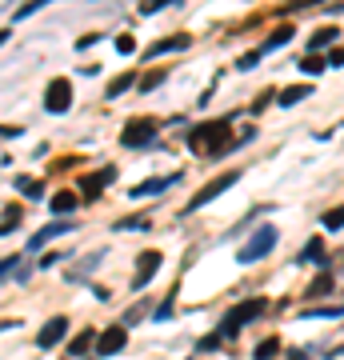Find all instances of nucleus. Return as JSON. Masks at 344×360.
Segmentation results:
<instances>
[{"label": "nucleus", "instance_id": "f257e3e1", "mask_svg": "<svg viewBox=\"0 0 344 360\" xmlns=\"http://www.w3.org/2000/svg\"><path fill=\"white\" fill-rule=\"evenodd\" d=\"M188 145L197 148L200 156H208V161H216L224 148L232 145V132H229V120H216V124H200V129H193V136H188Z\"/></svg>", "mask_w": 344, "mask_h": 360}, {"label": "nucleus", "instance_id": "f03ea898", "mask_svg": "<svg viewBox=\"0 0 344 360\" xmlns=\"http://www.w3.org/2000/svg\"><path fill=\"white\" fill-rule=\"evenodd\" d=\"M268 309V300L264 296H252V300H245V304H236V309H229V316H224V325H220V336H236L245 325H252L261 312Z\"/></svg>", "mask_w": 344, "mask_h": 360}, {"label": "nucleus", "instance_id": "7ed1b4c3", "mask_svg": "<svg viewBox=\"0 0 344 360\" xmlns=\"http://www.w3.org/2000/svg\"><path fill=\"white\" fill-rule=\"evenodd\" d=\"M272 248H277V229H272V224H264V229L252 232V240H248V245H240L236 261H240V264H256V261H264Z\"/></svg>", "mask_w": 344, "mask_h": 360}, {"label": "nucleus", "instance_id": "20e7f679", "mask_svg": "<svg viewBox=\"0 0 344 360\" xmlns=\"http://www.w3.org/2000/svg\"><path fill=\"white\" fill-rule=\"evenodd\" d=\"M152 140H156V124L152 120H129L124 132H120V145L124 148H145Z\"/></svg>", "mask_w": 344, "mask_h": 360}, {"label": "nucleus", "instance_id": "39448f33", "mask_svg": "<svg viewBox=\"0 0 344 360\" xmlns=\"http://www.w3.org/2000/svg\"><path fill=\"white\" fill-rule=\"evenodd\" d=\"M44 108H49V113H68V108H72V84L65 81V76H60V81H52L49 88H44Z\"/></svg>", "mask_w": 344, "mask_h": 360}, {"label": "nucleus", "instance_id": "423d86ee", "mask_svg": "<svg viewBox=\"0 0 344 360\" xmlns=\"http://www.w3.org/2000/svg\"><path fill=\"white\" fill-rule=\"evenodd\" d=\"M236 180H240V172H224V177H216L213 184H208V188H200L197 197L188 200V213H197V208H204L208 200H216V197H220V193H224V188H232Z\"/></svg>", "mask_w": 344, "mask_h": 360}, {"label": "nucleus", "instance_id": "0eeeda50", "mask_svg": "<svg viewBox=\"0 0 344 360\" xmlns=\"http://www.w3.org/2000/svg\"><path fill=\"white\" fill-rule=\"evenodd\" d=\"M124 341H129V332H124V325L104 328V332L97 336V352H100V357H116V352L124 348Z\"/></svg>", "mask_w": 344, "mask_h": 360}, {"label": "nucleus", "instance_id": "6e6552de", "mask_svg": "<svg viewBox=\"0 0 344 360\" xmlns=\"http://www.w3.org/2000/svg\"><path fill=\"white\" fill-rule=\"evenodd\" d=\"M161 252H156V248H148L145 256H140V261H136V280H132V288H145L148 280L156 277V268H161Z\"/></svg>", "mask_w": 344, "mask_h": 360}, {"label": "nucleus", "instance_id": "1a4fd4ad", "mask_svg": "<svg viewBox=\"0 0 344 360\" xmlns=\"http://www.w3.org/2000/svg\"><path fill=\"white\" fill-rule=\"evenodd\" d=\"M177 180H181V172H168V177H156V180H140V184H136V188H129V197H161L164 188H168V184H177Z\"/></svg>", "mask_w": 344, "mask_h": 360}, {"label": "nucleus", "instance_id": "9d476101", "mask_svg": "<svg viewBox=\"0 0 344 360\" xmlns=\"http://www.w3.org/2000/svg\"><path fill=\"white\" fill-rule=\"evenodd\" d=\"M76 229V220H56V224H44V229L36 232L33 240H28V252H36V248H44L52 240V236H65V232Z\"/></svg>", "mask_w": 344, "mask_h": 360}, {"label": "nucleus", "instance_id": "9b49d317", "mask_svg": "<svg viewBox=\"0 0 344 360\" xmlns=\"http://www.w3.org/2000/svg\"><path fill=\"white\" fill-rule=\"evenodd\" d=\"M65 332H68V316H52L49 325L40 328L36 344H40V348H52V344H60V341H65Z\"/></svg>", "mask_w": 344, "mask_h": 360}, {"label": "nucleus", "instance_id": "f8f14e48", "mask_svg": "<svg viewBox=\"0 0 344 360\" xmlns=\"http://www.w3.org/2000/svg\"><path fill=\"white\" fill-rule=\"evenodd\" d=\"M188 44H193V40H188V36H164V40H156V44H152V49L145 52V60H152V56H164V52H181V49H188Z\"/></svg>", "mask_w": 344, "mask_h": 360}, {"label": "nucleus", "instance_id": "ddd939ff", "mask_svg": "<svg viewBox=\"0 0 344 360\" xmlns=\"http://www.w3.org/2000/svg\"><path fill=\"white\" fill-rule=\"evenodd\" d=\"M76 204H81V193H72V188H65V193H56V197H52V213H72V208H76Z\"/></svg>", "mask_w": 344, "mask_h": 360}, {"label": "nucleus", "instance_id": "4468645a", "mask_svg": "<svg viewBox=\"0 0 344 360\" xmlns=\"http://www.w3.org/2000/svg\"><path fill=\"white\" fill-rule=\"evenodd\" d=\"M312 97V84H293V88H284L280 92V104L284 108H293V104H300V100H309Z\"/></svg>", "mask_w": 344, "mask_h": 360}, {"label": "nucleus", "instance_id": "2eb2a0df", "mask_svg": "<svg viewBox=\"0 0 344 360\" xmlns=\"http://www.w3.org/2000/svg\"><path fill=\"white\" fill-rule=\"evenodd\" d=\"M113 177H116L113 168H100L97 177H84V180H81V188H84V193H88V197H92V193H100L104 184H113Z\"/></svg>", "mask_w": 344, "mask_h": 360}, {"label": "nucleus", "instance_id": "dca6fc26", "mask_svg": "<svg viewBox=\"0 0 344 360\" xmlns=\"http://www.w3.org/2000/svg\"><path fill=\"white\" fill-rule=\"evenodd\" d=\"M293 36H296V28H293V24H280L277 33H272V36H268V40H264V52H272V49H284V44L293 40Z\"/></svg>", "mask_w": 344, "mask_h": 360}, {"label": "nucleus", "instance_id": "f3484780", "mask_svg": "<svg viewBox=\"0 0 344 360\" xmlns=\"http://www.w3.org/2000/svg\"><path fill=\"white\" fill-rule=\"evenodd\" d=\"M92 341H97V336L84 328L81 336H72V341H68V357H81V352H88V348H92Z\"/></svg>", "mask_w": 344, "mask_h": 360}, {"label": "nucleus", "instance_id": "a211bd4d", "mask_svg": "<svg viewBox=\"0 0 344 360\" xmlns=\"http://www.w3.org/2000/svg\"><path fill=\"white\" fill-rule=\"evenodd\" d=\"M17 188H20V193H24V197H28V200H40V197H44V184H40V180L17 177Z\"/></svg>", "mask_w": 344, "mask_h": 360}, {"label": "nucleus", "instance_id": "6ab92c4d", "mask_svg": "<svg viewBox=\"0 0 344 360\" xmlns=\"http://www.w3.org/2000/svg\"><path fill=\"white\" fill-rule=\"evenodd\" d=\"M304 261H312V264H325L328 256H325V245H320V240H309V245H304V252H300V264Z\"/></svg>", "mask_w": 344, "mask_h": 360}, {"label": "nucleus", "instance_id": "aec40b11", "mask_svg": "<svg viewBox=\"0 0 344 360\" xmlns=\"http://www.w3.org/2000/svg\"><path fill=\"white\" fill-rule=\"evenodd\" d=\"M277 352H280V341H277V336H268V341H261V344H256L252 360H272Z\"/></svg>", "mask_w": 344, "mask_h": 360}, {"label": "nucleus", "instance_id": "412c9836", "mask_svg": "<svg viewBox=\"0 0 344 360\" xmlns=\"http://www.w3.org/2000/svg\"><path fill=\"white\" fill-rule=\"evenodd\" d=\"M328 288H332V277H328V272H320V277H316V280L309 284V293H304V300H316V296H325Z\"/></svg>", "mask_w": 344, "mask_h": 360}, {"label": "nucleus", "instance_id": "4be33fe9", "mask_svg": "<svg viewBox=\"0 0 344 360\" xmlns=\"http://www.w3.org/2000/svg\"><path fill=\"white\" fill-rule=\"evenodd\" d=\"M296 65H300V72H312V76H316V72H325L328 68V56H300Z\"/></svg>", "mask_w": 344, "mask_h": 360}, {"label": "nucleus", "instance_id": "5701e85b", "mask_svg": "<svg viewBox=\"0 0 344 360\" xmlns=\"http://www.w3.org/2000/svg\"><path fill=\"white\" fill-rule=\"evenodd\" d=\"M320 220H325V229H328V232L344 229V204H341V208H328V213L320 216Z\"/></svg>", "mask_w": 344, "mask_h": 360}, {"label": "nucleus", "instance_id": "b1692460", "mask_svg": "<svg viewBox=\"0 0 344 360\" xmlns=\"http://www.w3.org/2000/svg\"><path fill=\"white\" fill-rule=\"evenodd\" d=\"M132 84H136V72H124V76H116V81L108 84V97H120V92H124V88H132Z\"/></svg>", "mask_w": 344, "mask_h": 360}, {"label": "nucleus", "instance_id": "393cba45", "mask_svg": "<svg viewBox=\"0 0 344 360\" xmlns=\"http://www.w3.org/2000/svg\"><path fill=\"white\" fill-rule=\"evenodd\" d=\"M336 33H341V28H320V33H312V49H325V44H332V40H336Z\"/></svg>", "mask_w": 344, "mask_h": 360}, {"label": "nucleus", "instance_id": "a878e982", "mask_svg": "<svg viewBox=\"0 0 344 360\" xmlns=\"http://www.w3.org/2000/svg\"><path fill=\"white\" fill-rule=\"evenodd\" d=\"M168 4H181V0H140V13L152 17V13H161V8H168Z\"/></svg>", "mask_w": 344, "mask_h": 360}, {"label": "nucleus", "instance_id": "bb28decb", "mask_svg": "<svg viewBox=\"0 0 344 360\" xmlns=\"http://www.w3.org/2000/svg\"><path fill=\"white\" fill-rule=\"evenodd\" d=\"M44 4H52V0H28L24 8H17V20H28V17H33V13H40Z\"/></svg>", "mask_w": 344, "mask_h": 360}, {"label": "nucleus", "instance_id": "cd10ccee", "mask_svg": "<svg viewBox=\"0 0 344 360\" xmlns=\"http://www.w3.org/2000/svg\"><path fill=\"white\" fill-rule=\"evenodd\" d=\"M256 65H261V52H245V56L236 60V68H240V72H252Z\"/></svg>", "mask_w": 344, "mask_h": 360}, {"label": "nucleus", "instance_id": "c85d7f7f", "mask_svg": "<svg viewBox=\"0 0 344 360\" xmlns=\"http://www.w3.org/2000/svg\"><path fill=\"white\" fill-rule=\"evenodd\" d=\"M116 52H120V56H132V52H136V40H132L129 33H124V36H116Z\"/></svg>", "mask_w": 344, "mask_h": 360}, {"label": "nucleus", "instance_id": "c756f323", "mask_svg": "<svg viewBox=\"0 0 344 360\" xmlns=\"http://www.w3.org/2000/svg\"><path fill=\"white\" fill-rule=\"evenodd\" d=\"M20 224V208H4V224H0V232H13Z\"/></svg>", "mask_w": 344, "mask_h": 360}, {"label": "nucleus", "instance_id": "7c9ffc66", "mask_svg": "<svg viewBox=\"0 0 344 360\" xmlns=\"http://www.w3.org/2000/svg\"><path fill=\"white\" fill-rule=\"evenodd\" d=\"M152 220H145V216H129V220H116V229L124 232V229H148Z\"/></svg>", "mask_w": 344, "mask_h": 360}, {"label": "nucleus", "instance_id": "2f4dec72", "mask_svg": "<svg viewBox=\"0 0 344 360\" xmlns=\"http://www.w3.org/2000/svg\"><path fill=\"white\" fill-rule=\"evenodd\" d=\"M172 304H177V293H168L161 300V309H156V320H168V312H172Z\"/></svg>", "mask_w": 344, "mask_h": 360}, {"label": "nucleus", "instance_id": "473e14b6", "mask_svg": "<svg viewBox=\"0 0 344 360\" xmlns=\"http://www.w3.org/2000/svg\"><path fill=\"white\" fill-rule=\"evenodd\" d=\"M161 81H164V72H148L145 81H140V92H148V88H156Z\"/></svg>", "mask_w": 344, "mask_h": 360}, {"label": "nucleus", "instance_id": "72a5a7b5", "mask_svg": "<svg viewBox=\"0 0 344 360\" xmlns=\"http://www.w3.org/2000/svg\"><path fill=\"white\" fill-rule=\"evenodd\" d=\"M224 341V336H220V332H213V336H204V341H200V352H213L216 344Z\"/></svg>", "mask_w": 344, "mask_h": 360}, {"label": "nucleus", "instance_id": "f704fd0d", "mask_svg": "<svg viewBox=\"0 0 344 360\" xmlns=\"http://www.w3.org/2000/svg\"><path fill=\"white\" fill-rule=\"evenodd\" d=\"M328 65H332V68H344V49H332V52H328Z\"/></svg>", "mask_w": 344, "mask_h": 360}]
</instances>
